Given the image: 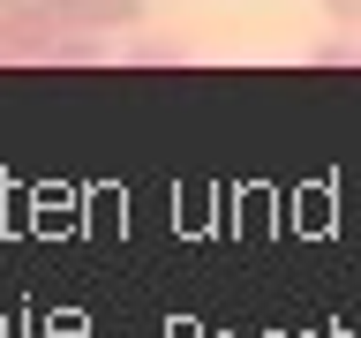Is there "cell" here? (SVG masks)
Returning a JSON list of instances; mask_svg holds the SVG:
<instances>
[{
	"label": "cell",
	"instance_id": "cell-1",
	"mask_svg": "<svg viewBox=\"0 0 361 338\" xmlns=\"http://www.w3.org/2000/svg\"><path fill=\"white\" fill-rule=\"evenodd\" d=\"M324 15H331L338 30H361V0H324Z\"/></svg>",
	"mask_w": 361,
	"mask_h": 338
},
{
	"label": "cell",
	"instance_id": "cell-2",
	"mask_svg": "<svg viewBox=\"0 0 361 338\" xmlns=\"http://www.w3.org/2000/svg\"><path fill=\"white\" fill-rule=\"evenodd\" d=\"M8 8H23V0H0V15H8Z\"/></svg>",
	"mask_w": 361,
	"mask_h": 338
}]
</instances>
